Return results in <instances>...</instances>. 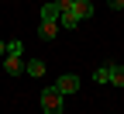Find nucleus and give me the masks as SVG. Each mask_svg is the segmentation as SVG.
<instances>
[{
    "instance_id": "nucleus-10",
    "label": "nucleus",
    "mask_w": 124,
    "mask_h": 114,
    "mask_svg": "<svg viewBox=\"0 0 124 114\" xmlns=\"http://www.w3.org/2000/svg\"><path fill=\"white\" fill-rule=\"evenodd\" d=\"M93 83H110V76H107V62L93 69Z\"/></svg>"
},
{
    "instance_id": "nucleus-11",
    "label": "nucleus",
    "mask_w": 124,
    "mask_h": 114,
    "mask_svg": "<svg viewBox=\"0 0 124 114\" xmlns=\"http://www.w3.org/2000/svg\"><path fill=\"white\" fill-rule=\"evenodd\" d=\"M107 4H110L114 10H121V7H124V0H107Z\"/></svg>"
},
{
    "instance_id": "nucleus-2",
    "label": "nucleus",
    "mask_w": 124,
    "mask_h": 114,
    "mask_svg": "<svg viewBox=\"0 0 124 114\" xmlns=\"http://www.w3.org/2000/svg\"><path fill=\"white\" fill-rule=\"evenodd\" d=\"M79 83H83V79L76 76V73H66V76H59L52 87H55V90H59L62 97H69V93H76V90H79Z\"/></svg>"
},
{
    "instance_id": "nucleus-6",
    "label": "nucleus",
    "mask_w": 124,
    "mask_h": 114,
    "mask_svg": "<svg viewBox=\"0 0 124 114\" xmlns=\"http://www.w3.org/2000/svg\"><path fill=\"white\" fill-rule=\"evenodd\" d=\"M107 76H110L114 87H124V66H117V62H107Z\"/></svg>"
},
{
    "instance_id": "nucleus-1",
    "label": "nucleus",
    "mask_w": 124,
    "mask_h": 114,
    "mask_svg": "<svg viewBox=\"0 0 124 114\" xmlns=\"http://www.w3.org/2000/svg\"><path fill=\"white\" fill-rule=\"evenodd\" d=\"M41 111L45 114H62V93L55 87H45L41 90Z\"/></svg>"
},
{
    "instance_id": "nucleus-8",
    "label": "nucleus",
    "mask_w": 124,
    "mask_h": 114,
    "mask_svg": "<svg viewBox=\"0 0 124 114\" xmlns=\"http://www.w3.org/2000/svg\"><path fill=\"white\" fill-rule=\"evenodd\" d=\"M41 21H55L59 24V4H55V0H48V4L41 7Z\"/></svg>"
},
{
    "instance_id": "nucleus-9",
    "label": "nucleus",
    "mask_w": 124,
    "mask_h": 114,
    "mask_svg": "<svg viewBox=\"0 0 124 114\" xmlns=\"http://www.w3.org/2000/svg\"><path fill=\"white\" fill-rule=\"evenodd\" d=\"M38 35H41L45 42H52V38L59 35V24H55V21H41V28H38Z\"/></svg>"
},
{
    "instance_id": "nucleus-5",
    "label": "nucleus",
    "mask_w": 124,
    "mask_h": 114,
    "mask_svg": "<svg viewBox=\"0 0 124 114\" xmlns=\"http://www.w3.org/2000/svg\"><path fill=\"white\" fill-rule=\"evenodd\" d=\"M24 73H28L31 79H41V76H45V62H41V59H31V62H24Z\"/></svg>"
},
{
    "instance_id": "nucleus-7",
    "label": "nucleus",
    "mask_w": 124,
    "mask_h": 114,
    "mask_svg": "<svg viewBox=\"0 0 124 114\" xmlns=\"http://www.w3.org/2000/svg\"><path fill=\"white\" fill-rule=\"evenodd\" d=\"M79 24H83V21L76 18L72 10H59V28H79Z\"/></svg>"
},
{
    "instance_id": "nucleus-4",
    "label": "nucleus",
    "mask_w": 124,
    "mask_h": 114,
    "mask_svg": "<svg viewBox=\"0 0 124 114\" xmlns=\"http://www.w3.org/2000/svg\"><path fill=\"white\" fill-rule=\"evenodd\" d=\"M4 66H7V76H17V73H24V62H21V55H17V52H7Z\"/></svg>"
},
{
    "instance_id": "nucleus-12",
    "label": "nucleus",
    "mask_w": 124,
    "mask_h": 114,
    "mask_svg": "<svg viewBox=\"0 0 124 114\" xmlns=\"http://www.w3.org/2000/svg\"><path fill=\"white\" fill-rule=\"evenodd\" d=\"M0 52H7V45H4V42H0Z\"/></svg>"
},
{
    "instance_id": "nucleus-3",
    "label": "nucleus",
    "mask_w": 124,
    "mask_h": 114,
    "mask_svg": "<svg viewBox=\"0 0 124 114\" xmlns=\"http://www.w3.org/2000/svg\"><path fill=\"white\" fill-rule=\"evenodd\" d=\"M66 10H72L79 21H90V18H93V4H90V0H69Z\"/></svg>"
}]
</instances>
